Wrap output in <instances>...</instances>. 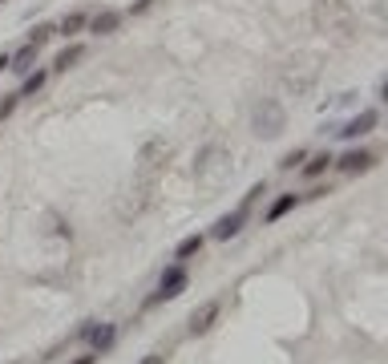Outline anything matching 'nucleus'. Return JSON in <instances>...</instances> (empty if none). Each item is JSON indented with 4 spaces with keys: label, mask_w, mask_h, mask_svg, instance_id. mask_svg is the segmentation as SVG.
I'll return each instance as SVG.
<instances>
[{
    "label": "nucleus",
    "mask_w": 388,
    "mask_h": 364,
    "mask_svg": "<svg viewBox=\"0 0 388 364\" xmlns=\"http://www.w3.org/2000/svg\"><path fill=\"white\" fill-rule=\"evenodd\" d=\"M251 125H255L259 138H279V134L287 130V110H283L275 97H263L251 114Z\"/></svg>",
    "instance_id": "nucleus-1"
},
{
    "label": "nucleus",
    "mask_w": 388,
    "mask_h": 364,
    "mask_svg": "<svg viewBox=\"0 0 388 364\" xmlns=\"http://www.w3.org/2000/svg\"><path fill=\"white\" fill-rule=\"evenodd\" d=\"M186 288H190V271H186V263H170L166 271H162L158 291H154L146 304H150V308H158V304H166V300H178Z\"/></svg>",
    "instance_id": "nucleus-2"
},
{
    "label": "nucleus",
    "mask_w": 388,
    "mask_h": 364,
    "mask_svg": "<svg viewBox=\"0 0 388 364\" xmlns=\"http://www.w3.org/2000/svg\"><path fill=\"white\" fill-rule=\"evenodd\" d=\"M219 312H223V304H219V300H206V304H199V308L190 312V320H186V332H190V336H206V332L214 328Z\"/></svg>",
    "instance_id": "nucleus-3"
},
{
    "label": "nucleus",
    "mask_w": 388,
    "mask_h": 364,
    "mask_svg": "<svg viewBox=\"0 0 388 364\" xmlns=\"http://www.w3.org/2000/svg\"><path fill=\"white\" fill-rule=\"evenodd\" d=\"M376 125H380V110H360V114H356L352 121H344V125L336 130V134L352 142V138H364V134H372Z\"/></svg>",
    "instance_id": "nucleus-4"
},
{
    "label": "nucleus",
    "mask_w": 388,
    "mask_h": 364,
    "mask_svg": "<svg viewBox=\"0 0 388 364\" xmlns=\"http://www.w3.org/2000/svg\"><path fill=\"white\" fill-rule=\"evenodd\" d=\"M85 340H90V352L106 356V352H110V348L117 344V324H90Z\"/></svg>",
    "instance_id": "nucleus-5"
},
{
    "label": "nucleus",
    "mask_w": 388,
    "mask_h": 364,
    "mask_svg": "<svg viewBox=\"0 0 388 364\" xmlns=\"http://www.w3.org/2000/svg\"><path fill=\"white\" fill-rule=\"evenodd\" d=\"M243 223H247V207H239V211H230V215H223L214 227H210V239H219V243H227L235 239L239 231H243Z\"/></svg>",
    "instance_id": "nucleus-6"
},
{
    "label": "nucleus",
    "mask_w": 388,
    "mask_h": 364,
    "mask_svg": "<svg viewBox=\"0 0 388 364\" xmlns=\"http://www.w3.org/2000/svg\"><path fill=\"white\" fill-rule=\"evenodd\" d=\"M332 162L340 166V174H364V170H372L376 154H372V150H348V154L332 158Z\"/></svg>",
    "instance_id": "nucleus-7"
},
{
    "label": "nucleus",
    "mask_w": 388,
    "mask_h": 364,
    "mask_svg": "<svg viewBox=\"0 0 388 364\" xmlns=\"http://www.w3.org/2000/svg\"><path fill=\"white\" fill-rule=\"evenodd\" d=\"M117 24H121V12H117V8H101L97 17H90V24H85V28H90V33H97V37H110Z\"/></svg>",
    "instance_id": "nucleus-8"
},
{
    "label": "nucleus",
    "mask_w": 388,
    "mask_h": 364,
    "mask_svg": "<svg viewBox=\"0 0 388 364\" xmlns=\"http://www.w3.org/2000/svg\"><path fill=\"white\" fill-rule=\"evenodd\" d=\"M81 57H85V45H77V41H73V45H65L57 57H53V73H69L77 61H81Z\"/></svg>",
    "instance_id": "nucleus-9"
},
{
    "label": "nucleus",
    "mask_w": 388,
    "mask_h": 364,
    "mask_svg": "<svg viewBox=\"0 0 388 364\" xmlns=\"http://www.w3.org/2000/svg\"><path fill=\"white\" fill-rule=\"evenodd\" d=\"M37 53H41L37 45L17 49V53H12V61H8V69H12V73H33V65H37Z\"/></svg>",
    "instance_id": "nucleus-10"
},
{
    "label": "nucleus",
    "mask_w": 388,
    "mask_h": 364,
    "mask_svg": "<svg viewBox=\"0 0 388 364\" xmlns=\"http://www.w3.org/2000/svg\"><path fill=\"white\" fill-rule=\"evenodd\" d=\"M85 24H90V12H81V8H77V12H65V21L57 24V37H73V33H81Z\"/></svg>",
    "instance_id": "nucleus-11"
},
{
    "label": "nucleus",
    "mask_w": 388,
    "mask_h": 364,
    "mask_svg": "<svg viewBox=\"0 0 388 364\" xmlns=\"http://www.w3.org/2000/svg\"><path fill=\"white\" fill-rule=\"evenodd\" d=\"M203 247H206V235H186V239L174 247V259H178V263H186V259H190V255H199Z\"/></svg>",
    "instance_id": "nucleus-12"
},
{
    "label": "nucleus",
    "mask_w": 388,
    "mask_h": 364,
    "mask_svg": "<svg viewBox=\"0 0 388 364\" xmlns=\"http://www.w3.org/2000/svg\"><path fill=\"white\" fill-rule=\"evenodd\" d=\"M299 194H283V198H275L271 207H267V223H275V218H283L287 211H296Z\"/></svg>",
    "instance_id": "nucleus-13"
},
{
    "label": "nucleus",
    "mask_w": 388,
    "mask_h": 364,
    "mask_svg": "<svg viewBox=\"0 0 388 364\" xmlns=\"http://www.w3.org/2000/svg\"><path fill=\"white\" fill-rule=\"evenodd\" d=\"M45 81H49V73H45V69H37V73H24L21 97H33V94H41V89H45Z\"/></svg>",
    "instance_id": "nucleus-14"
},
{
    "label": "nucleus",
    "mask_w": 388,
    "mask_h": 364,
    "mask_svg": "<svg viewBox=\"0 0 388 364\" xmlns=\"http://www.w3.org/2000/svg\"><path fill=\"white\" fill-rule=\"evenodd\" d=\"M328 166H332V154H316V158H303V178H320Z\"/></svg>",
    "instance_id": "nucleus-15"
},
{
    "label": "nucleus",
    "mask_w": 388,
    "mask_h": 364,
    "mask_svg": "<svg viewBox=\"0 0 388 364\" xmlns=\"http://www.w3.org/2000/svg\"><path fill=\"white\" fill-rule=\"evenodd\" d=\"M57 37V24H37L33 33H28V45H37V49H45L49 41Z\"/></svg>",
    "instance_id": "nucleus-16"
},
{
    "label": "nucleus",
    "mask_w": 388,
    "mask_h": 364,
    "mask_svg": "<svg viewBox=\"0 0 388 364\" xmlns=\"http://www.w3.org/2000/svg\"><path fill=\"white\" fill-rule=\"evenodd\" d=\"M303 158H307V150H287L283 158H279V170H296V166H303Z\"/></svg>",
    "instance_id": "nucleus-17"
},
{
    "label": "nucleus",
    "mask_w": 388,
    "mask_h": 364,
    "mask_svg": "<svg viewBox=\"0 0 388 364\" xmlns=\"http://www.w3.org/2000/svg\"><path fill=\"white\" fill-rule=\"evenodd\" d=\"M17 105H21V94H4V97H0V121L12 118V114H17Z\"/></svg>",
    "instance_id": "nucleus-18"
},
{
    "label": "nucleus",
    "mask_w": 388,
    "mask_h": 364,
    "mask_svg": "<svg viewBox=\"0 0 388 364\" xmlns=\"http://www.w3.org/2000/svg\"><path fill=\"white\" fill-rule=\"evenodd\" d=\"M142 364H166V356H162V352H150V356H142Z\"/></svg>",
    "instance_id": "nucleus-19"
},
{
    "label": "nucleus",
    "mask_w": 388,
    "mask_h": 364,
    "mask_svg": "<svg viewBox=\"0 0 388 364\" xmlns=\"http://www.w3.org/2000/svg\"><path fill=\"white\" fill-rule=\"evenodd\" d=\"M69 364H97V352H85V356H77V361H69Z\"/></svg>",
    "instance_id": "nucleus-20"
},
{
    "label": "nucleus",
    "mask_w": 388,
    "mask_h": 364,
    "mask_svg": "<svg viewBox=\"0 0 388 364\" xmlns=\"http://www.w3.org/2000/svg\"><path fill=\"white\" fill-rule=\"evenodd\" d=\"M150 4H154V0H137V4H134V8H130V12H146Z\"/></svg>",
    "instance_id": "nucleus-21"
},
{
    "label": "nucleus",
    "mask_w": 388,
    "mask_h": 364,
    "mask_svg": "<svg viewBox=\"0 0 388 364\" xmlns=\"http://www.w3.org/2000/svg\"><path fill=\"white\" fill-rule=\"evenodd\" d=\"M8 61H12V53H0V73L8 69Z\"/></svg>",
    "instance_id": "nucleus-22"
}]
</instances>
